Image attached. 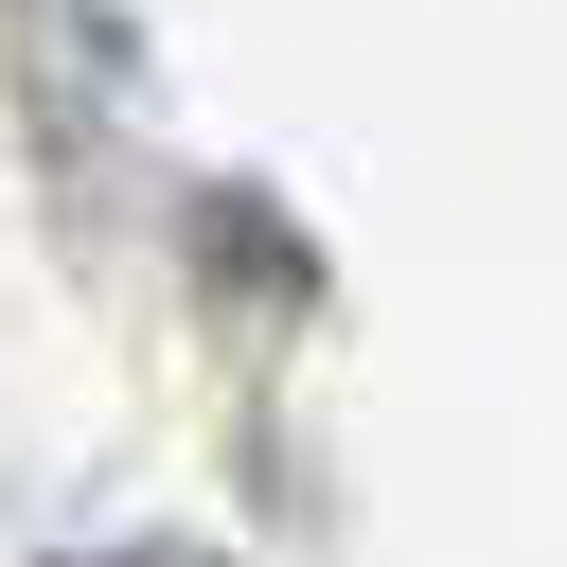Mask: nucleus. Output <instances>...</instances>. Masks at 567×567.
I'll return each mask as SVG.
<instances>
[{"mask_svg":"<svg viewBox=\"0 0 567 567\" xmlns=\"http://www.w3.org/2000/svg\"><path fill=\"white\" fill-rule=\"evenodd\" d=\"M124 567H159V549H124Z\"/></svg>","mask_w":567,"mask_h":567,"instance_id":"f257e3e1","label":"nucleus"}]
</instances>
